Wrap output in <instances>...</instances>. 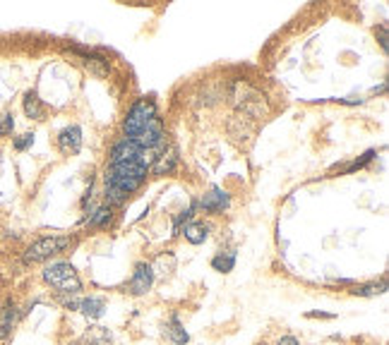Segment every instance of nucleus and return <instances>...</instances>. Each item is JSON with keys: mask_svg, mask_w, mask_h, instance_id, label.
Listing matches in <instances>:
<instances>
[{"mask_svg": "<svg viewBox=\"0 0 389 345\" xmlns=\"http://www.w3.org/2000/svg\"><path fill=\"white\" fill-rule=\"evenodd\" d=\"M375 156H377V151H375V149L365 151V154L360 156V159H356V161H353V163H351V166H346V168H344V172H356V170L365 168V166L370 163V161L375 159Z\"/></svg>", "mask_w": 389, "mask_h": 345, "instance_id": "21", "label": "nucleus"}, {"mask_svg": "<svg viewBox=\"0 0 389 345\" xmlns=\"http://www.w3.org/2000/svg\"><path fill=\"white\" fill-rule=\"evenodd\" d=\"M380 46H382V51H387V48H389V41H387V24L380 26Z\"/></svg>", "mask_w": 389, "mask_h": 345, "instance_id": "25", "label": "nucleus"}, {"mask_svg": "<svg viewBox=\"0 0 389 345\" xmlns=\"http://www.w3.org/2000/svg\"><path fill=\"white\" fill-rule=\"evenodd\" d=\"M181 233L185 235V240L190 242V245H202V242L209 240V225L199 223V220H190V223L183 225Z\"/></svg>", "mask_w": 389, "mask_h": 345, "instance_id": "16", "label": "nucleus"}, {"mask_svg": "<svg viewBox=\"0 0 389 345\" xmlns=\"http://www.w3.org/2000/svg\"><path fill=\"white\" fill-rule=\"evenodd\" d=\"M77 312H82L89 321L101 319V316L106 314V298H101V295H89V298H82L79 300Z\"/></svg>", "mask_w": 389, "mask_h": 345, "instance_id": "11", "label": "nucleus"}, {"mask_svg": "<svg viewBox=\"0 0 389 345\" xmlns=\"http://www.w3.org/2000/svg\"><path fill=\"white\" fill-rule=\"evenodd\" d=\"M113 218H116V211H113V207H108V204H101V207H96L94 211L86 216L84 223L89 225V228L94 230H104L108 225L113 223Z\"/></svg>", "mask_w": 389, "mask_h": 345, "instance_id": "14", "label": "nucleus"}, {"mask_svg": "<svg viewBox=\"0 0 389 345\" xmlns=\"http://www.w3.org/2000/svg\"><path fill=\"white\" fill-rule=\"evenodd\" d=\"M41 278L46 285H51L58 295H79L82 293V280H79L77 268L65 259L48 262L41 271Z\"/></svg>", "mask_w": 389, "mask_h": 345, "instance_id": "2", "label": "nucleus"}, {"mask_svg": "<svg viewBox=\"0 0 389 345\" xmlns=\"http://www.w3.org/2000/svg\"><path fill=\"white\" fill-rule=\"evenodd\" d=\"M70 53H73V56L77 58V61L82 63L91 74H96V77H108V74H111V65H108V61H106V58H101V56H96L94 51H84V48H70Z\"/></svg>", "mask_w": 389, "mask_h": 345, "instance_id": "8", "label": "nucleus"}, {"mask_svg": "<svg viewBox=\"0 0 389 345\" xmlns=\"http://www.w3.org/2000/svg\"><path fill=\"white\" fill-rule=\"evenodd\" d=\"M385 293H387V278L372 280V283H360L351 288V295H356V298H377V295H385Z\"/></svg>", "mask_w": 389, "mask_h": 345, "instance_id": "17", "label": "nucleus"}, {"mask_svg": "<svg viewBox=\"0 0 389 345\" xmlns=\"http://www.w3.org/2000/svg\"><path fill=\"white\" fill-rule=\"evenodd\" d=\"M111 341H113L111 331L104 328V326H91L89 331L84 333L86 345H111Z\"/></svg>", "mask_w": 389, "mask_h": 345, "instance_id": "19", "label": "nucleus"}, {"mask_svg": "<svg viewBox=\"0 0 389 345\" xmlns=\"http://www.w3.org/2000/svg\"><path fill=\"white\" fill-rule=\"evenodd\" d=\"M159 115L156 111V104L151 99H137L132 106H130L125 120H123V137L125 139H137L142 134V129L149 125V120Z\"/></svg>", "mask_w": 389, "mask_h": 345, "instance_id": "4", "label": "nucleus"}, {"mask_svg": "<svg viewBox=\"0 0 389 345\" xmlns=\"http://www.w3.org/2000/svg\"><path fill=\"white\" fill-rule=\"evenodd\" d=\"M137 159H147V151L139 147V144H135L132 139H125V137L118 139L111 147V154H108V163H125V161H137Z\"/></svg>", "mask_w": 389, "mask_h": 345, "instance_id": "5", "label": "nucleus"}, {"mask_svg": "<svg viewBox=\"0 0 389 345\" xmlns=\"http://www.w3.org/2000/svg\"><path fill=\"white\" fill-rule=\"evenodd\" d=\"M15 132V115L13 113H3L0 115V137H10Z\"/></svg>", "mask_w": 389, "mask_h": 345, "instance_id": "22", "label": "nucleus"}, {"mask_svg": "<svg viewBox=\"0 0 389 345\" xmlns=\"http://www.w3.org/2000/svg\"><path fill=\"white\" fill-rule=\"evenodd\" d=\"M31 144H34V134H31V132H24V134H20V137L13 139L15 151H26Z\"/></svg>", "mask_w": 389, "mask_h": 345, "instance_id": "23", "label": "nucleus"}, {"mask_svg": "<svg viewBox=\"0 0 389 345\" xmlns=\"http://www.w3.org/2000/svg\"><path fill=\"white\" fill-rule=\"evenodd\" d=\"M197 209H199V207H197V199H192L190 207H188V211H181V214L176 216V220H173V235H178V233H181V230H183V225L190 223L192 216H194V211H197Z\"/></svg>", "mask_w": 389, "mask_h": 345, "instance_id": "20", "label": "nucleus"}, {"mask_svg": "<svg viewBox=\"0 0 389 345\" xmlns=\"http://www.w3.org/2000/svg\"><path fill=\"white\" fill-rule=\"evenodd\" d=\"M73 245H75L73 235H46L31 242L24 250L22 259H24V264H41V262H48V259L58 257L61 252H65Z\"/></svg>", "mask_w": 389, "mask_h": 345, "instance_id": "3", "label": "nucleus"}, {"mask_svg": "<svg viewBox=\"0 0 389 345\" xmlns=\"http://www.w3.org/2000/svg\"><path fill=\"white\" fill-rule=\"evenodd\" d=\"M58 149H61V154L65 156L79 154V151H82V127L70 125L61 129V134H58Z\"/></svg>", "mask_w": 389, "mask_h": 345, "instance_id": "10", "label": "nucleus"}, {"mask_svg": "<svg viewBox=\"0 0 389 345\" xmlns=\"http://www.w3.org/2000/svg\"><path fill=\"white\" fill-rule=\"evenodd\" d=\"M176 168H178V149L176 147H164L159 154L154 156V161H151L149 172L154 177H164V175H171Z\"/></svg>", "mask_w": 389, "mask_h": 345, "instance_id": "9", "label": "nucleus"}, {"mask_svg": "<svg viewBox=\"0 0 389 345\" xmlns=\"http://www.w3.org/2000/svg\"><path fill=\"white\" fill-rule=\"evenodd\" d=\"M151 285H154V266L147 262H139L135 264V271H132V278H130V293L132 295H147L151 290Z\"/></svg>", "mask_w": 389, "mask_h": 345, "instance_id": "6", "label": "nucleus"}, {"mask_svg": "<svg viewBox=\"0 0 389 345\" xmlns=\"http://www.w3.org/2000/svg\"><path fill=\"white\" fill-rule=\"evenodd\" d=\"M166 338L173 343V345H188L190 343V333L185 331V326L178 319V314H171L169 316V323H166Z\"/></svg>", "mask_w": 389, "mask_h": 345, "instance_id": "15", "label": "nucleus"}, {"mask_svg": "<svg viewBox=\"0 0 389 345\" xmlns=\"http://www.w3.org/2000/svg\"><path fill=\"white\" fill-rule=\"evenodd\" d=\"M310 319H334V314H327V312H307Z\"/></svg>", "mask_w": 389, "mask_h": 345, "instance_id": "26", "label": "nucleus"}, {"mask_svg": "<svg viewBox=\"0 0 389 345\" xmlns=\"http://www.w3.org/2000/svg\"><path fill=\"white\" fill-rule=\"evenodd\" d=\"M22 111H24V115L29 118V120H43L46 106H43V101L39 99V91L36 89L26 91L24 99H22Z\"/></svg>", "mask_w": 389, "mask_h": 345, "instance_id": "12", "label": "nucleus"}, {"mask_svg": "<svg viewBox=\"0 0 389 345\" xmlns=\"http://www.w3.org/2000/svg\"><path fill=\"white\" fill-rule=\"evenodd\" d=\"M149 175V161H125V163H108L104 172L106 185V204L108 207H123L132 192L142 187V182Z\"/></svg>", "mask_w": 389, "mask_h": 345, "instance_id": "1", "label": "nucleus"}, {"mask_svg": "<svg viewBox=\"0 0 389 345\" xmlns=\"http://www.w3.org/2000/svg\"><path fill=\"white\" fill-rule=\"evenodd\" d=\"M197 207L202 209L204 214L219 216V214H224L226 209L231 207V194L226 190H221V187H212V190H209L202 199H199Z\"/></svg>", "mask_w": 389, "mask_h": 345, "instance_id": "7", "label": "nucleus"}, {"mask_svg": "<svg viewBox=\"0 0 389 345\" xmlns=\"http://www.w3.org/2000/svg\"><path fill=\"white\" fill-rule=\"evenodd\" d=\"M274 345H300V341L296 336H281Z\"/></svg>", "mask_w": 389, "mask_h": 345, "instance_id": "24", "label": "nucleus"}, {"mask_svg": "<svg viewBox=\"0 0 389 345\" xmlns=\"http://www.w3.org/2000/svg\"><path fill=\"white\" fill-rule=\"evenodd\" d=\"M236 266V250H226V252H219L214 259H212V268L219 273H231Z\"/></svg>", "mask_w": 389, "mask_h": 345, "instance_id": "18", "label": "nucleus"}, {"mask_svg": "<svg viewBox=\"0 0 389 345\" xmlns=\"http://www.w3.org/2000/svg\"><path fill=\"white\" fill-rule=\"evenodd\" d=\"M17 321H20L17 305H15V302H8V305L0 310V341H5V338H8L10 333L15 331Z\"/></svg>", "mask_w": 389, "mask_h": 345, "instance_id": "13", "label": "nucleus"}]
</instances>
